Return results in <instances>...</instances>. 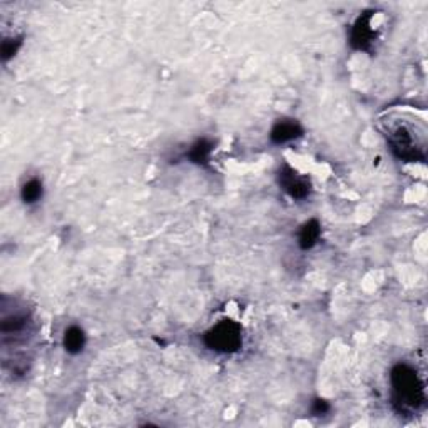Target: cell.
I'll use <instances>...</instances> for the list:
<instances>
[{
    "label": "cell",
    "instance_id": "8",
    "mask_svg": "<svg viewBox=\"0 0 428 428\" xmlns=\"http://www.w3.org/2000/svg\"><path fill=\"white\" fill-rule=\"evenodd\" d=\"M321 236V225L318 220H310L301 226L298 235V245L301 250H311Z\"/></svg>",
    "mask_w": 428,
    "mask_h": 428
},
{
    "label": "cell",
    "instance_id": "7",
    "mask_svg": "<svg viewBox=\"0 0 428 428\" xmlns=\"http://www.w3.org/2000/svg\"><path fill=\"white\" fill-rule=\"evenodd\" d=\"M303 136V128L295 119H280L271 129L270 138L275 144H285Z\"/></svg>",
    "mask_w": 428,
    "mask_h": 428
},
{
    "label": "cell",
    "instance_id": "12",
    "mask_svg": "<svg viewBox=\"0 0 428 428\" xmlns=\"http://www.w3.org/2000/svg\"><path fill=\"white\" fill-rule=\"evenodd\" d=\"M22 46V37H11V39H4L2 41V61L7 62L9 59H12L16 56L19 49Z\"/></svg>",
    "mask_w": 428,
    "mask_h": 428
},
{
    "label": "cell",
    "instance_id": "4",
    "mask_svg": "<svg viewBox=\"0 0 428 428\" xmlns=\"http://www.w3.org/2000/svg\"><path fill=\"white\" fill-rule=\"evenodd\" d=\"M32 318L29 311L14 308L11 313H4L2 321H0V333H2V342L7 343L9 340H14V343L24 342L27 338V333H31Z\"/></svg>",
    "mask_w": 428,
    "mask_h": 428
},
{
    "label": "cell",
    "instance_id": "11",
    "mask_svg": "<svg viewBox=\"0 0 428 428\" xmlns=\"http://www.w3.org/2000/svg\"><path fill=\"white\" fill-rule=\"evenodd\" d=\"M42 194H44L42 183L39 181L37 178L29 179V181L26 184H24L22 189H21V198H22V201L26 203V204L37 203L39 199L42 198Z\"/></svg>",
    "mask_w": 428,
    "mask_h": 428
},
{
    "label": "cell",
    "instance_id": "9",
    "mask_svg": "<svg viewBox=\"0 0 428 428\" xmlns=\"http://www.w3.org/2000/svg\"><path fill=\"white\" fill-rule=\"evenodd\" d=\"M62 343H64V348H66L67 353L79 355L86 347L84 330H82L81 327H76V325H72V327H69L66 330L64 340H62Z\"/></svg>",
    "mask_w": 428,
    "mask_h": 428
},
{
    "label": "cell",
    "instance_id": "3",
    "mask_svg": "<svg viewBox=\"0 0 428 428\" xmlns=\"http://www.w3.org/2000/svg\"><path fill=\"white\" fill-rule=\"evenodd\" d=\"M204 345L216 353H236L243 347V330L236 321L221 320L204 335Z\"/></svg>",
    "mask_w": 428,
    "mask_h": 428
},
{
    "label": "cell",
    "instance_id": "5",
    "mask_svg": "<svg viewBox=\"0 0 428 428\" xmlns=\"http://www.w3.org/2000/svg\"><path fill=\"white\" fill-rule=\"evenodd\" d=\"M278 183L283 191L293 199H305L308 198L311 191L310 179L301 176L298 171H295L293 168L285 164L283 168L278 171Z\"/></svg>",
    "mask_w": 428,
    "mask_h": 428
},
{
    "label": "cell",
    "instance_id": "1",
    "mask_svg": "<svg viewBox=\"0 0 428 428\" xmlns=\"http://www.w3.org/2000/svg\"><path fill=\"white\" fill-rule=\"evenodd\" d=\"M393 405L400 413L418 412L425 405V387L418 377L417 370L407 363H398L393 367L392 374Z\"/></svg>",
    "mask_w": 428,
    "mask_h": 428
},
{
    "label": "cell",
    "instance_id": "13",
    "mask_svg": "<svg viewBox=\"0 0 428 428\" xmlns=\"http://www.w3.org/2000/svg\"><path fill=\"white\" fill-rule=\"evenodd\" d=\"M311 412H313L315 417L327 415L330 412V403L327 400H321V398H316L313 402V407H311Z\"/></svg>",
    "mask_w": 428,
    "mask_h": 428
},
{
    "label": "cell",
    "instance_id": "6",
    "mask_svg": "<svg viewBox=\"0 0 428 428\" xmlns=\"http://www.w3.org/2000/svg\"><path fill=\"white\" fill-rule=\"evenodd\" d=\"M373 14L374 12H363L362 16L357 19V22L353 24L352 37L350 42L358 51H367L373 44Z\"/></svg>",
    "mask_w": 428,
    "mask_h": 428
},
{
    "label": "cell",
    "instance_id": "2",
    "mask_svg": "<svg viewBox=\"0 0 428 428\" xmlns=\"http://www.w3.org/2000/svg\"><path fill=\"white\" fill-rule=\"evenodd\" d=\"M387 141L393 154L405 163H422L425 159V139L423 134H417L415 128L405 121L388 123Z\"/></svg>",
    "mask_w": 428,
    "mask_h": 428
},
{
    "label": "cell",
    "instance_id": "10",
    "mask_svg": "<svg viewBox=\"0 0 428 428\" xmlns=\"http://www.w3.org/2000/svg\"><path fill=\"white\" fill-rule=\"evenodd\" d=\"M213 153V143L208 139H199L193 144L191 151H189V159L196 164H206L209 160V156Z\"/></svg>",
    "mask_w": 428,
    "mask_h": 428
}]
</instances>
